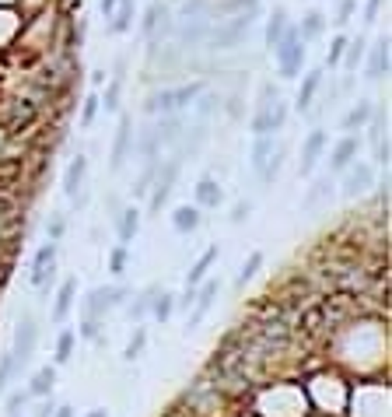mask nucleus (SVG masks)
Returning a JSON list of instances; mask_svg holds the SVG:
<instances>
[{
  "label": "nucleus",
  "mask_w": 392,
  "mask_h": 417,
  "mask_svg": "<svg viewBox=\"0 0 392 417\" xmlns=\"http://www.w3.org/2000/svg\"><path fill=\"white\" fill-rule=\"evenodd\" d=\"M203 92V81H193V84H179V88H161V92H151L147 102H144V112L147 116H168V112H183L190 109Z\"/></svg>",
  "instance_id": "obj_1"
},
{
  "label": "nucleus",
  "mask_w": 392,
  "mask_h": 417,
  "mask_svg": "<svg viewBox=\"0 0 392 417\" xmlns=\"http://www.w3.org/2000/svg\"><path fill=\"white\" fill-rule=\"evenodd\" d=\"M252 25H256V8L238 11L231 21H221L218 28H210V32H207V46L210 49H235L238 42L249 36Z\"/></svg>",
  "instance_id": "obj_2"
},
{
  "label": "nucleus",
  "mask_w": 392,
  "mask_h": 417,
  "mask_svg": "<svg viewBox=\"0 0 392 417\" xmlns=\"http://www.w3.org/2000/svg\"><path fill=\"white\" fill-rule=\"evenodd\" d=\"M274 60H277V71L280 77H298L301 64H305V39L298 36V25H287L280 42L274 46Z\"/></svg>",
  "instance_id": "obj_3"
},
{
  "label": "nucleus",
  "mask_w": 392,
  "mask_h": 417,
  "mask_svg": "<svg viewBox=\"0 0 392 417\" xmlns=\"http://www.w3.org/2000/svg\"><path fill=\"white\" fill-rule=\"evenodd\" d=\"M130 294H133V291H130V288H123V284L88 291V298L81 302V319H102V316H105V312H112L116 305H123Z\"/></svg>",
  "instance_id": "obj_4"
},
{
  "label": "nucleus",
  "mask_w": 392,
  "mask_h": 417,
  "mask_svg": "<svg viewBox=\"0 0 392 417\" xmlns=\"http://www.w3.org/2000/svg\"><path fill=\"white\" fill-rule=\"evenodd\" d=\"M179 168H183V158H168L165 165H158V175H155V183H151V203H147V211L151 214H161V207L165 200L172 197L175 183H179Z\"/></svg>",
  "instance_id": "obj_5"
},
{
  "label": "nucleus",
  "mask_w": 392,
  "mask_h": 417,
  "mask_svg": "<svg viewBox=\"0 0 392 417\" xmlns=\"http://www.w3.org/2000/svg\"><path fill=\"white\" fill-rule=\"evenodd\" d=\"M284 123H287V102H270V105H256V112H252V137H274V134H280L284 130Z\"/></svg>",
  "instance_id": "obj_6"
},
{
  "label": "nucleus",
  "mask_w": 392,
  "mask_h": 417,
  "mask_svg": "<svg viewBox=\"0 0 392 417\" xmlns=\"http://www.w3.org/2000/svg\"><path fill=\"white\" fill-rule=\"evenodd\" d=\"M218 294H221V281L218 277H207L203 281V288L193 294V305H190V319H186V333H193L196 326L203 323V316L214 309V302H218Z\"/></svg>",
  "instance_id": "obj_7"
},
{
  "label": "nucleus",
  "mask_w": 392,
  "mask_h": 417,
  "mask_svg": "<svg viewBox=\"0 0 392 417\" xmlns=\"http://www.w3.org/2000/svg\"><path fill=\"white\" fill-rule=\"evenodd\" d=\"M343 172H347V175H343V190H340V193H343L347 200L361 197V193H365V190L375 183V168H371L368 162H357V158H354Z\"/></svg>",
  "instance_id": "obj_8"
},
{
  "label": "nucleus",
  "mask_w": 392,
  "mask_h": 417,
  "mask_svg": "<svg viewBox=\"0 0 392 417\" xmlns=\"http://www.w3.org/2000/svg\"><path fill=\"white\" fill-rule=\"evenodd\" d=\"M36 340H39V326H36V319L32 316H21V323H18V330H14V362H18V368L32 357V351H36Z\"/></svg>",
  "instance_id": "obj_9"
},
{
  "label": "nucleus",
  "mask_w": 392,
  "mask_h": 417,
  "mask_svg": "<svg viewBox=\"0 0 392 417\" xmlns=\"http://www.w3.org/2000/svg\"><path fill=\"white\" fill-rule=\"evenodd\" d=\"M56 274V242H46L36 260H32V274H28V281H32V288H46Z\"/></svg>",
  "instance_id": "obj_10"
},
{
  "label": "nucleus",
  "mask_w": 392,
  "mask_h": 417,
  "mask_svg": "<svg viewBox=\"0 0 392 417\" xmlns=\"http://www.w3.org/2000/svg\"><path fill=\"white\" fill-rule=\"evenodd\" d=\"M130 144H133V119L130 116H119V130H116V140H112V172L123 168V162L130 158Z\"/></svg>",
  "instance_id": "obj_11"
},
{
  "label": "nucleus",
  "mask_w": 392,
  "mask_h": 417,
  "mask_svg": "<svg viewBox=\"0 0 392 417\" xmlns=\"http://www.w3.org/2000/svg\"><path fill=\"white\" fill-rule=\"evenodd\" d=\"M207 32H210V25L207 18H186L183 28H179V49H196L207 42Z\"/></svg>",
  "instance_id": "obj_12"
},
{
  "label": "nucleus",
  "mask_w": 392,
  "mask_h": 417,
  "mask_svg": "<svg viewBox=\"0 0 392 417\" xmlns=\"http://www.w3.org/2000/svg\"><path fill=\"white\" fill-rule=\"evenodd\" d=\"M357 151H361V140H357L354 134L340 137L337 147H333V155H329V172H343V168L357 158Z\"/></svg>",
  "instance_id": "obj_13"
},
{
  "label": "nucleus",
  "mask_w": 392,
  "mask_h": 417,
  "mask_svg": "<svg viewBox=\"0 0 392 417\" xmlns=\"http://www.w3.org/2000/svg\"><path fill=\"white\" fill-rule=\"evenodd\" d=\"M322 147H326V130H312L305 137V144H301V175H312L319 155H322Z\"/></svg>",
  "instance_id": "obj_14"
},
{
  "label": "nucleus",
  "mask_w": 392,
  "mask_h": 417,
  "mask_svg": "<svg viewBox=\"0 0 392 417\" xmlns=\"http://www.w3.org/2000/svg\"><path fill=\"white\" fill-rule=\"evenodd\" d=\"M116 231H119V246H130L137 231H140V211L137 207H127V211L116 214Z\"/></svg>",
  "instance_id": "obj_15"
},
{
  "label": "nucleus",
  "mask_w": 392,
  "mask_h": 417,
  "mask_svg": "<svg viewBox=\"0 0 392 417\" xmlns=\"http://www.w3.org/2000/svg\"><path fill=\"white\" fill-rule=\"evenodd\" d=\"M84 175H88V158L77 155V158L67 165V172H64V193H67L70 200L84 190Z\"/></svg>",
  "instance_id": "obj_16"
},
{
  "label": "nucleus",
  "mask_w": 392,
  "mask_h": 417,
  "mask_svg": "<svg viewBox=\"0 0 392 417\" xmlns=\"http://www.w3.org/2000/svg\"><path fill=\"white\" fill-rule=\"evenodd\" d=\"M371 116H375V105H371L368 99H357V102L350 105V112L343 116V130H347V134H354V130H365Z\"/></svg>",
  "instance_id": "obj_17"
},
{
  "label": "nucleus",
  "mask_w": 392,
  "mask_h": 417,
  "mask_svg": "<svg viewBox=\"0 0 392 417\" xmlns=\"http://www.w3.org/2000/svg\"><path fill=\"white\" fill-rule=\"evenodd\" d=\"M74 294H77V277H67L56 291V302H53V323H64L70 305H74Z\"/></svg>",
  "instance_id": "obj_18"
},
{
  "label": "nucleus",
  "mask_w": 392,
  "mask_h": 417,
  "mask_svg": "<svg viewBox=\"0 0 392 417\" xmlns=\"http://www.w3.org/2000/svg\"><path fill=\"white\" fill-rule=\"evenodd\" d=\"M200 207H190V203H183V207H175V214H172V228L179 231V235H193L196 228H200Z\"/></svg>",
  "instance_id": "obj_19"
},
{
  "label": "nucleus",
  "mask_w": 392,
  "mask_h": 417,
  "mask_svg": "<svg viewBox=\"0 0 392 417\" xmlns=\"http://www.w3.org/2000/svg\"><path fill=\"white\" fill-rule=\"evenodd\" d=\"M112 14H116V18L109 21V32H112V36H127L130 28H133V21H137V8H133V0H123V4H119Z\"/></svg>",
  "instance_id": "obj_20"
},
{
  "label": "nucleus",
  "mask_w": 392,
  "mask_h": 417,
  "mask_svg": "<svg viewBox=\"0 0 392 417\" xmlns=\"http://www.w3.org/2000/svg\"><path fill=\"white\" fill-rule=\"evenodd\" d=\"M221 200H224V190L218 186V179L203 175L196 183V207H221Z\"/></svg>",
  "instance_id": "obj_21"
},
{
  "label": "nucleus",
  "mask_w": 392,
  "mask_h": 417,
  "mask_svg": "<svg viewBox=\"0 0 392 417\" xmlns=\"http://www.w3.org/2000/svg\"><path fill=\"white\" fill-rule=\"evenodd\" d=\"M218 256H221V249L218 246H210L196 263H193V270H190V277H186V288H196V284H203L207 281V274H210V266L218 263Z\"/></svg>",
  "instance_id": "obj_22"
},
{
  "label": "nucleus",
  "mask_w": 392,
  "mask_h": 417,
  "mask_svg": "<svg viewBox=\"0 0 392 417\" xmlns=\"http://www.w3.org/2000/svg\"><path fill=\"white\" fill-rule=\"evenodd\" d=\"M389 74V39H382L375 49H371V60H368V81H382Z\"/></svg>",
  "instance_id": "obj_23"
},
{
  "label": "nucleus",
  "mask_w": 392,
  "mask_h": 417,
  "mask_svg": "<svg viewBox=\"0 0 392 417\" xmlns=\"http://www.w3.org/2000/svg\"><path fill=\"white\" fill-rule=\"evenodd\" d=\"M322 88V71L315 67V71H309L305 74V81H301V88H298V109L305 112L309 105H312V99H315V92Z\"/></svg>",
  "instance_id": "obj_24"
},
{
  "label": "nucleus",
  "mask_w": 392,
  "mask_h": 417,
  "mask_svg": "<svg viewBox=\"0 0 392 417\" xmlns=\"http://www.w3.org/2000/svg\"><path fill=\"white\" fill-rule=\"evenodd\" d=\"M322 32H326V14L312 8L305 18H301V25H298V36L305 39V42H312V39H319Z\"/></svg>",
  "instance_id": "obj_25"
},
{
  "label": "nucleus",
  "mask_w": 392,
  "mask_h": 417,
  "mask_svg": "<svg viewBox=\"0 0 392 417\" xmlns=\"http://www.w3.org/2000/svg\"><path fill=\"white\" fill-rule=\"evenodd\" d=\"M161 291V284H147L140 294H133V302H130V319L140 323L147 312H151V302H155V294Z\"/></svg>",
  "instance_id": "obj_26"
},
{
  "label": "nucleus",
  "mask_w": 392,
  "mask_h": 417,
  "mask_svg": "<svg viewBox=\"0 0 392 417\" xmlns=\"http://www.w3.org/2000/svg\"><path fill=\"white\" fill-rule=\"evenodd\" d=\"M284 28H287V8H274V14H270V21H266V46L274 49L277 42H280V36H284Z\"/></svg>",
  "instance_id": "obj_27"
},
{
  "label": "nucleus",
  "mask_w": 392,
  "mask_h": 417,
  "mask_svg": "<svg viewBox=\"0 0 392 417\" xmlns=\"http://www.w3.org/2000/svg\"><path fill=\"white\" fill-rule=\"evenodd\" d=\"M53 382H56V368H39L32 375V382H28V396H49L53 393Z\"/></svg>",
  "instance_id": "obj_28"
},
{
  "label": "nucleus",
  "mask_w": 392,
  "mask_h": 417,
  "mask_svg": "<svg viewBox=\"0 0 392 417\" xmlns=\"http://www.w3.org/2000/svg\"><path fill=\"white\" fill-rule=\"evenodd\" d=\"M284 155H287V147H277V151L266 158V165L259 168V183H263V186H274V179H277L280 168H284Z\"/></svg>",
  "instance_id": "obj_29"
},
{
  "label": "nucleus",
  "mask_w": 392,
  "mask_h": 417,
  "mask_svg": "<svg viewBox=\"0 0 392 417\" xmlns=\"http://www.w3.org/2000/svg\"><path fill=\"white\" fill-rule=\"evenodd\" d=\"M259 266H263V253H249V260L242 263V270L235 277V291H246V284H252V277L259 274Z\"/></svg>",
  "instance_id": "obj_30"
},
{
  "label": "nucleus",
  "mask_w": 392,
  "mask_h": 417,
  "mask_svg": "<svg viewBox=\"0 0 392 417\" xmlns=\"http://www.w3.org/2000/svg\"><path fill=\"white\" fill-rule=\"evenodd\" d=\"M172 312H175V294L158 291V294H155V302H151V316H155L158 323H168V319H172Z\"/></svg>",
  "instance_id": "obj_31"
},
{
  "label": "nucleus",
  "mask_w": 392,
  "mask_h": 417,
  "mask_svg": "<svg viewBox=\"0 0 392 417\" xmlns=\"http://www.w3.org/2000/svg\"><path fill=\"white\" fill-rule=\"evenodd\" d=\"M137 155H140L144 162H155V158L161 155V144L155 140V134H151V127H147V130H140V137H137Z\"/></svg>",
  "instance_id": "obj_32"
},
{
  "label": "nucleus",
  "mask_w": 392,
  "mask_h": 417,
  "mask_svg": "<svg viewBox=\"0 0 392 417\" xmlns=\"http://www.w3.org/2000/svg\"><path fill=\"white\" fill-rule=\"evenodd\" d=\"M270 155H274V137H256V140H252V158H249V165L259 172V168L266 165Z\"/></svg>",
  "instance_id": "obj_33"
},
{
  "label": "nucleus",
  "mask_w": 392,
  "mask_h": 417,
  "mask_svg": "<svg viewBox=\"0 0 392 417\" xmlns=\"http://www.w3.org/2000/svg\"><path fill=\"white\" fill-rule=\"evenodd\" d=\"M343 56H347V64H343V67H347V74H354V71H357V64H361V60H365V39H361V36H357L354 42L347 39V46H343Z\"/></svg>",
  "instance_id": "obj_34"
},
{
  "label": "nucleus",
  "mask_w": 392,
  "mask_h": 417,
  "mask_svg": "<svg viewBox=\"0 0 392 417\" xmlns=\"http://www.w3.org/2000/svg\"><path fill=\"white\" fill-rule=\"evenodd\" d=\"M74 340H77L74 330H64V333H60V340H56V365H67L70 357H74Z\"/></svg>",
  "instance_id": "obj_35"
},
{
  "label": "nucleus",
  "mask_w": 392,
  "mask_h": 417,
  "mask_svg": "<svg viewBox=\"0 0 392 417\" xmlns=\"http://www.w3.org/2000/svg\"><path fill=\"white\" fill-rule=\"evenodd\" d=\"M144 347H147V330H144V326H137L133 337H130V344H127V351H123V357H127V362H137V357L144 354Z\"/></svg>",
  "instance_id": "obj_36"
},
{
  "label": "nucleus",
  "mask_w": 392,
  "mask_h": 417,
  "mask_svg": "<svg viewBox=\"0 0 392 417\" xmlns=\"http://www.w3.org/2000/svg\"><path fill=\"white\" fill-rule=\"evenodd\" d=\"M329 193H333V183H329V179H319V183L305 193V200H301V207H315L319 200H326Z\"/></svg>",
  "instance_id": "obj_37"
},
{
  "label": "nucleus",
  "mask_w": 392,
  "mask_h": 417,
  "mask_svg": "<svg viewBox=\"0 0 392 417\" xmlns=\"http://www.w3.org/2000/svg\"><path fill=\"white\" fill-rule=\"evenodd\" d=\"M119 92H123V77H112L109 88H105V99H99L105 105V112H116L119 109Z\"/></svg>",
  "instance_id": "obj_38"
},
{
  "label": "nucleus",
  "mask_w": 392,
  "mask_h": 417,
  "mask_svg": "<svg viewBox=\"0 0 392 417\" xmlns=\"http://www.w3.org/2000/svg\"><path fill=\"white\" fill-rule=\"evenodd\" d=\"M14 372H18V362H14V354L8 351V354H0V393L8 390V382L14 379Z\"/></svg>",
  "instance_id": "obj_39"
},
{
  "label": "nucleus",
  "mask_w": 392,
  "mask_h": 417,
  "mask_svg": "<svg viewBox=\"0 0 392 417\" xmlns=\"http://www.w3.org/2000/svg\"><path fill=\"white\" fill-rule=\"evenodd\" d=\"M155 175H158V158H155V162H147V168L140 172L137 186H133V197H144V193L151 190V183H155Z\"/></svg>",
  "instance_id": "obj_40"
},
{
  "label": "nucleus",
  "mask_w": 392,
  "mask_h": 417,
  "mask_svg": "<svg viewBox=\"0 0 392 417\" xmlns=\"http://www.w3.org/2000/svg\"><path fill=\"white\" fill-rule=\"evenodd\" d=\"M127 263H130V246H116V249L109 253V270H112V274H123Z\"/></svg>",
  "instance_id": "obj_41"
},
{
  "label": "nucleus",
  "mask_w": 392,
  "mask_h": 417,
  "mask_svg": "<svg viewBox=\"0 0 392 417\" xmlns=\"http://www.w3.org/2000/svg\"><path fill=\"white\" fill-rule=\"evenodd\" d=\"M99 109H102V102H99V95H88L84 99V109H81V127L88 130L95 123V116H99Z\"/></svg>",
  "instance_id": "obj_42"
},
{
  "label": "nucleus",
  "mask_w": 392,
  "mask_h": 417,
  "mask_svg": "<svg viewBox=\"0 0 392 417\" xmlns=\"http://www.w3.org/2000/svg\"><path fill=\"white\" fill-rule=\"evenodd\" d=\"M193 105H196V112L207 119V116H214V112L221 109V99H218V95H203V92H200V102H193Z\"/></svg>",
  "instance_id": "obj_43"
},
{
  "label": "nucleus",
  "mask_w": 392,
  "mask_h": 417,
  "mask_svg": "<svg viewBox=\"0 0 392 417\" xmlns=\"http://www.w3.org/2000/svg\"><path fill=\"white\" fill-rule=\"evenodd\" d=\"M249 214H252V200H238L235 207H231V225H246L249 221Z\"/></svg>",
  "instance_id": "obj_44"
},
{
  "label": "nucleus",
  "mask_w": 392,
  "mask_h": 417,
  "mask_svg": "<svg viewBox=\"0 0 392 417\" xmlns=\"http://www.w3.org/2000/svg\"><path fill=\"white\" fill-rule=\"evenodd\" d=\"M343 46H347V36H337L333 42H329V53H326V64L329 67H337L340 60H343Z\"/></svg>",
  "instance_id": "obj_45"
},
{
  "label": "nucleus",
  "mask_w": 392,
  "mask_h": 417,
  "mask_svg": "<svg viewBox=\"0 0 392 417\" xmlns=\"http://www.w3.org/2000/svg\"><path fill=\"white\" fill-rule=\"evenodd\" d=\"M46 231H49V242H60V238H64V231H67V218H64V214H53L49 225H46Z\"/></svg>",
  "instance_id": "obj_46"
},
{
  "label": "nucleus",
  "mask_w": 392,
  "mask_h": 417,
  "mask_svg": "<svg viewBox=\"0 0 392 417\" xmlns=\"http://www.w3.org/2000/svg\"><path fill=\"white\" fill-rule=\"evenodd\" d=\"M102 333V319H81V337L84 340H99Z\"/></svg>",
  "instance_id": "obj_47"
},
{
  "label": "nucleus",
  "mask_w": 392,
  "mask_h": 417,
  "mask_svg": "<svg viewBox=\"0 0 392 417\" xmlns=\"http://www.w3.org/2000/svg\"><path fill=\"white\" fill-rule=\"evenodd\" d=\"M25 400H28V390H14V393H8V417H11V414H21Z\"/></svg>",
  "instance_id": "obj_48"
},
{
  "label": "nucleus",
  "mask_w": 392,
  "mask_h": 417,
  "mask_svg": "<svg viewBox=\"0 0 392 417\" xmlns=\"http://www.w3.org/2000/svg\"><path fill=\"white\" fill-rule=\"evenodd\" d=\"M354 8H357L354 0H340V8H337V18H333V21H337V25H347V21L354 18Z\"/></svg>",
  "instance_id": "obj_49"
},
{
  "label": "nucleus",
  "mask_w": 392,
  "mask_h": 417,
  "mask_svg": "<svg viewBox=\"0 0 392 417\" xmlns=\"http://www.w3.org/2000/svg\"><path fill=\"white\" fill-rule=\"evenodd\" d=\"M378 11H382V0H368V4H365V21L375 25L378 21Z\"/></svg>",
  "instance_id": "obj_50"
},
{
  "label": "nucleus",
  "mask_w": 392,
  "mask_h": 417,
  "mask_svg": "<svg viewBox=\"0 0 392 417\" xmlns=\"http://www.w3.org/2000/svg\"><path fill=\"white\" fill-rule=\"evenodd\" d=\"M193 294H196V288H186V291H183V294H179V298H175V305H179V309H186V312H190V305H193Z\"/></svg>",
  "instance_id": "obj_51"
},
{
  "label": "nucleus",
  "mask_w": 392,
  "mask_h": 417,
  "mask_svg": "<svg viewBox=\"0 0 392 417\" xmlns=\"http://www.w3.org/2000/svg\"><path fill=\"white\" fill-rule=\"evenodd\" d=\"M256 4H259V0H231L228 8H231V11H246V8H256Z\"/></svg>",
  "instance_id": "obj_52"
},
{
  "label": "nucleus",
  "mask_w": 392,
  "mask_h": 417,
  "mask_svg": "<svg viewBox=\"0 0 392 417\" xmlns=\"http://www.w3.org/2000/svg\"><path fill=\"white\" fill-rule=\"evenodd\" d=\"M119 4H123V0H102V4H99V8H102V14H112V11H116Z\"/></svg>",
  "instance_id": "obj_53"
},
{
  "label": "nucleus",
  "mask_w": 392,
  "mask_h": 417,
  "mask_svg": "<svg viewBox=\"0 0 392 417\" xmlns=\"http://www.w3.org/2000/svg\"><path fill=\"white\" fill-rule=\"evenodd\" d=\"M53 410H56V407H53V403H42V407H39V410H36V417H53Z\"/></svg>",
  "instance_id": "obj_54"
},
{
  "label": "nucleus",
  "mask_w": 392,
  "mask_h": 417,
  "mask_svg": "<svg viewBox=\"0 0 392 417\" xmlns=\"http://www.w3.org/2000/svg\"><path fill=\"white\" fill-rule=\"evenodd\" d=\"M53 417H74V407H56Z\"/></svg>",
  "instance_id": "obj_55"
},
{
  "label": "nucleus",
  "mask_w": 392,
  "mask_h": 417,
  "mask_svg": "<svg viewBox=\"0 0 392 417\" xmlns=\"http://www.w3.org/2000/svg\"><path fill=\"white\" fill-rule=\"evenodd\" d=\"M88 417H105V410L99 407V410H92V414H88Z\"/></svg>",
  "instance_id": "obj_56"
},
{
  "label": "nucleus",
  "mask_w": 392,
  "mask_h": 417,
  "mask_svg": "<svg viewBox=\"0 0 392 417\" xmlns=\"http://www.w3.org/2000/svg\"><path fill=\"white\" fill-rule=\"evenodd\" d=\"M11 417H21V414H11Z\"/></svg>",
  "instance_id": "obj_57"
}]
</instances>
